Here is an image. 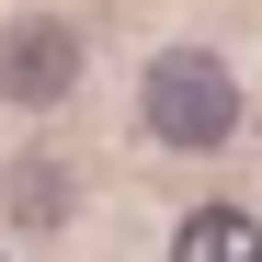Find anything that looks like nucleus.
<instances>
[{"mask_svg":"<svg viewBox=\"0 0 262 262\" xmlns=\"http://www.w3.org/2000/svg\"><path fill=\"white\" fill-rule=\"evenodd\" d=\"M148 125H160L171 148H216V137L239 125V80L216 69L205 46H171V57L148 69Z\"/></svg>","mask_w":262,"mask_h":262,"instance_id":"obj_1","label":"nucleus"},{"mask_svg":"<svg viewBox=\"0 0 262 262\" xmlns=\"http://www.w3.org/2000/svg\"><path fill=\"white\" fill-rule=\"evenodd\" d=\"M69 80H80V23H46V12H34V23H12V34H0V103L46 114Z\"/></svg>","mask_w":262,"mask_h":262,"instance_id":"obj_2","label":"nucleus"},{"mask_svg":"<svg viewBox=\"0 0 262 262\" xmlns=\"http://www.w3.org/2000/svg\"><path fill=\"white\" fill-rule=\"evenodd\" d=\"M171 262H262V228L239 205H194L183 228H171Z\"/></svg>","mask_w":262,"mask_h":262,"instance_id":"obj_3","label":"nucleus"},{"mask_svg":"<svg viewBox=\"0 0 262 262\" xmlns=\"http://www.w3.org/2000/svg\"><path fill=\"white\" fill-rule=\"evenodd\" d=\"M12 216H23V228H57V216H69V171L57 160H23L12 171Z\"/></svg>","mask_w":262,"mask_h":262,"instance_id":"obj_4","label":"nucleus"}]
</instances>
